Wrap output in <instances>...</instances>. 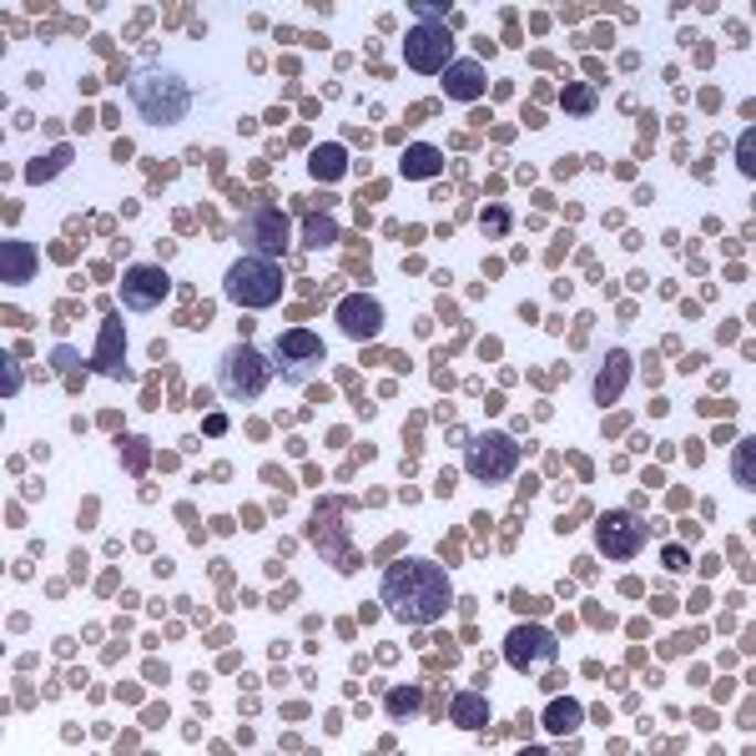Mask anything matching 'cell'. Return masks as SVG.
Listing matches in <instances>:
<instances>
[{
    "instance_id": "19",
    "label": "cell",
    "mask_w": 756,
    "mask_h": 756,
    "mask_svg": "<svg viewBox=\"0 0 756 756\" xmlns=\"http://www.w3.org/2000/svg\"><path fill=\"white\" fill-rule=\"evenodd\" d=\"M580 722H585V711H580V701H570V696H560V701H550V706H545V732H550V736L580 732Z\"/></svg>"
},
{
    "instance_id": "10",
    "label": "cell",
    "mask_w": 756,
    "mask_h": 756,
    "mask_svg": "<svg viewBox=\"0 0 756 756\" xmlns=\"http://www.w3.org/2000/svg\"><path fill=\"white\" fill-rule=\"evenodd\" d=\"M238 238L248 248V258H283L287 242H293V222L267 207V212H252V218L238 222Z\"/></svg>"
},
{
    "instance_id": "13",
    "label": "cell",
    "mask_w": 756,
    "mask_h": 756,
    "mask_svg": "<svg viewBox=\"0 0 756 756\" xmlns=\"http://www.w3.org/2000/svg\"><path fill=\"white\" fill-rule=\"evenodd\" d=\"M338 333H344V338H358V344L378 338V333H384V308H378V298L354 293V298L338 303Z\"/></svg>"
},
{
    "instance_id": "15",
    "label": "cell",
    "mask_w": 756,
    "mask_h": 756,
    "mask_svg": "<svg viewBox=\"0 0 756 756\" xmlns=\"http://www.w3.org/2000/svg\"><path fill=\"white\" fill-rule=\"evenodd\" d=\"M35 267H41V252L31 248V242H6L0 248V283L6 287H25L35 277Z\"/></svg>"
},
{
    "instance_id": "16",
    "label": "cell",
    "mask_w": 756,
    "mask_h": 756,
    "mask_svg": "<svg viewBox=\"0 0 756 756\" xmlns=\"http://www.w3.org/2000/svg\"><path fill=\"white\" fill-rule=\"evenodd\" d=\"M484 92H490V76L480 61H454L444 71V96H454V102H480Z\"/></svg>"
},
{
    "instance_id": "23",
    "label": "cell",
    "mask_w": 756,
    "mask_h": 756,
    "mask_svg": "<svg viewBox=\"0 0 756 756\" xmlns=\"http://www.w3.org/2000/svg\"><path fill=\"white\" fill-rule=\"evenodd\" d=\"M419 706H424L419 686H393V691H389V716H393V722H409V716H413Z\"/></svg>"
},
{
    "instance_id": "17",
    "label": "cell",
    "mask_w": 756,
    "mask_h": 756,
    "mask_svg": "<svg viewBox=\"0 0 756 756\" xmlns=\"http://www.w3.org/2000/svg\"><path fill=\"white\" fill-rule=\"evenodd\" d=\"M449 722H454L459 732H484V726H490V701H484L480 691H459V696L449 701Z\"/></svg>"
},
{
    "instance_id": "22",
    "label": "cell",
    "mask_w": 756,
    "mask_h": 756,
    "mask_svg": "<svg viewBox=\"0 0 756 756\" xmlns=\"http://www.w3.org/2000/svg\"><path fill=\"white\" fill-rule=\"evenodd\" d=\"M147 464H151V444H147V439H132V434H126L122 439V470L126 474H147Z\"/></svg>"
},
{
    "instance_id": "30",
    "label": "cell",
    "mask_w": 756,
    "mask_h": 756,
    "mask_svg": "<svg viewBox=\"0 0 756 756\" xmlns=\"http://www.w3.org/2000/svg\"><path fill=\"white\" fill-rule=\"evenodd\" d=\"M413 15H419V21H439V15H449L444 6H413Z\"/></svg>"
},
{
    "instance_id": "12",
    "label": "cell",
    "mask_w": 756,
    "mask_h": 756,
    "mask_svg": "<svg viewBox=\"0 0 756 756\" xmlns=\"http://www.w3.org/2000/svg\"><path fill=\"white\" fill-rule=\"evenodd\" d=\"M86 364H92L96 374H106V378H132V368H126V323H122V313H106L102 318V344H96V354L86 358Z\"/></svg>"
},
{
    "instance_id": "28",
    "label": "cell",
    "mask_w": 756,
    "mask_h": 756,
    "mask_svg": "<svg viewBox=\"0 0 756 756\" xmlns=\"http://www.w3.org/2000/svg\"><path fill=\"white\" fill-rule=\"evenodd\" d=\"M21 389V368H15V354H6V399Z\"/></svg>"
},
{
    "instance_id": "11",
    "label": "cell",
    "mask_w": 756,
    "mask_h": 756,
    "mask_svg": "<svg viewBox=\"0 0 756 756\" xmlns=\"http://www.w3.org/2000/svg\"><path fill=\"white\" fill-rule=\"evenodd\" d=\"M167 293H172V277H167V267H157V263H141V267H126L122 273V303L132 313L161 308Z\"/></svg>"
},
{
    "instance_id": "2",
    "label": "cell",
    "mask_w": 756,
    "mask_h": 756,
    "mask_svg": "<svg viewBox=\"0 0 756 756\" xmlns=\"http://www.w3.org/2000/svg\"><path fill=\"white\" fill-rule=\"evenodd\" d=\"M126 96H132V112L147 126H182L187 112H192V86L167 66H147L141 76H132Z\"/></svg>"
},
{
    "instance_id": "20",
    "label": "cell",
    "mask_w": 756,
    "mask_h": 756,
    "mask_svg": "<svg viewBox=\"0 0 756 756\" xmlns=\"http://www.w3.org/2000/svg\"><path fill=\"white\" fill-rule=\"evenodd\" d=\"M71 157H76V151H71L66 141H61L56 151H46V157H31V161H25V182H35V187L51 182L56 172H66V167H71Z\"/></svg>"
},
{
    "instance_id": "29",
    "label": "cell",
    "mask_w": 756,
    "mask_h": 756,
    "mask_svg": "<svg viewBox=\"0 0 756 756\" xmlns=\"http://www.w3.org/2000/svg\"><path fill=\"white\" fill-rule=\"evenodd\" d=\"M665 565H671V570H686V565H691V555L681 550V545H671V550H665Z\"/></svg>"
},
{
    "instance_id": "14",
    "label": "cell",
    "mask_w": 756,
    "mask_h": 756,
    "mask_svg": "<svg viewBox=\"0 0 756 756\" xmlns=\"http://www.w3.org/2000/svg\"><path fill=\"white\" fill-rule=\"evenodd\" d=\"M626 384H630V354H626V348H606V354H600V364H596L590 399H596L600 409H610V403L626 393Z\"/></svg>"
},
{
    "instance_id": "4",
    "label": "cell",
    "mask_w": 756,
    "mask_h": 756,
    "mask_svg": "<svg viewBox=\"0 0 756 756\" xmlns=\"http://www.w3.org/2000/svg\"><path fill=\"white\" fill-rule=\"evenodd\" d=\"M222 293H228L238 308H273L283 298V267L273 258H238L222 277Z\"/></svg>"
},
{
    "instance_id": "26",
    "label": "cell",
    "mask_w": 756,
    "mask_h": 756,
    "mask_svg": "<svg viewBox=\"0 0 756 756\" xmlns=\"http://www.w3.org/2000/svg\"><path fill=\"white\" fill-rule=\"evenodd\" d=\"M732 474L742 490H752V439H742V449L732 454Z\"/></svg>"
},
{
    "instance_id": "1",
    "label": "cell",
    "mask_w": 756,
    "mask_h": 756,
    "mask_svg": "<svg viewBox=\"0 0 756 756\" xmlns=\"http://www.w3.org/2000/svg\"><path fill=\"white\" fill-rule=\"evenodd\" d=\"M378 596H384L393 620H403V626H429V620L449 616L454 585H449L444 565H434V560H399V565H389Z\"/></svg>"
},
{
    "instance_id": "27",
    "label": "cell",
    "mask_w": 756,
    "mask_h": 756,
    "mask_svg": "<svg viewBox=\"0 0 756 756\" xmlns=\"http://www.w3.org/2000/svg\"><path fill=\"white\" fill-rule=\"evenodd\" d=\"M480 228L490 232V238H500V232H510V212H504V207H484Z\"/></svg>"
},
{
    "instance_id": "24",
    "label": "cell",
    "mask_w": 756,
    "mask_h": 756,
    "mask_svg": "<svg viewBox=\"0 0 756 756\" xmlns=\"http://www.w3.org/2000/svg\"><path fill=\"white\" fill-rule=\"evenodd\" d=\"M560 106H565L570 116H590V112H596V92H590V86H565V92H560Z\"/></svg>"
},
{
    "instance_id": "21",
    "label": "cell",
    "mask_w": 756,
    "mask_h": 756,
    "mask_svg": "<svg viewBox=\"0 0 756 756\" xmlns=\"http://www.w3.org/2000/svg\"><path fill=\"white\" fill-rule=\"evenodd\" d=\"M439 167H444L439 147H409L403 151V177H409V182H429V177H439Z\"/></svg>"
},
{
    "instance_id": "25",
    "label": "cell",
    "mask_w": 756,
    "mask_h": 756,
    "mask_svg": "<svg viewBox=\"0 0 756 756\" xmlns=\"http://www.w3.org/2000/svg\"><path fill=\"white\" fill-rule=\"evenodd\" d=\"M333 238H338V222L333 218H308V228H303V242H308V248H328Z\"/></svg>"
},
{
    "instance_id": "3",
    "label": "cell",
    "mask_w": 756,
    "mask_h": 756,
    "mask_svg": "<svg viewBox=\"0 0 756 756\" xmlns=\"http://www.w3.org/2000/svg\"><path fill=\"white\" fill-rule=\"evenodd\" d=\"M273 384V364L252 344H228L218 358V389L228 393L232 403H258Z\"/></svg>"
},
{
    "instance_id": "6",
    "label": "cell",
    "mask_w": 756,
    "mask_h": 756,
    "mask_svg": "<svg viewBox=\"0 0 756 756\" xmlns=\"http://www.w3.org/2000/svg\"><path fill=\"white\" fill-rule=\"evenodd\" d=\"M515 470H519V444L510 434H500V429H484V434H474L464 444V474L474 484H504L515 480Z\"/></svg>"
},
{
    "instance_id": "7",
    "label": "cell",
    "mask_w": 756,
    "mask_h": 756,
    "mask_svg": "<svg viewBox=\"0 0 756 756\" xmlns=\"http://www.w3.org/2000/svg\"><path fill=\"white\" fill-rule=\"evenodd\" d=\"M403 66L419 76H444L454 66V31L444 21H419L403 35Z\"/></svg>"
},
{
    "instance_id": "8",
    "label": "cell",
    "mask_w": 756,
    "mask_h": 756,
    "mask_svg": "<svg viewBox=\"0 0 756 756\" xmlns=\"http://www.w3.org/2000/svg\"><path fill=\"white\" fill-rule=\"evenodd\" d=\"M645 539H651V529L630 515V510H606V515L596 519V545L606 560H620V565L636 560V555L645 550Z\"/></svg>"
},
{
    "instance_id": "18",
    "label": "cell",
    "mask_w": 756,
    "mask_h": 756,
    "mask_svg": "<svg viewBox=\"0 0 756 756\" xmlns=\"http://www.w3.org/2000/svg\"><path fill=\"white\" fill-rule=\"evenodd\" d=\"M344 172H348V151L338 147V141H318V147L308 151V177H318V182H338Z\"/></svg>"
},
{
    "instance_id": "9",
    "label": "cell",
    "mask_w": 756,
    "mask_h": 756,
    "mask_svg": "<svg viewBox=\"0 0 756 756\" xmlns=\"http://www.w3.org/2000/svg\"><path fill=\"white\" fill-rule=\"evenodd\" d=\"M555 655H560V641H555V630H545V626H515L510 636H504V661L515 665L519 676H529V671H539V665H550Z\"/></svg>"
},
{
    "instance_id": "5",
    "label": "cell",
    "mask_w": 756,
    "mask_h": 756,
    "mask_svg": "<svg viewBox=\"0 0 756 756\" xmlns=\"http://www.w3.org/2000/svg\"><path fill=\"white\" fill-rule=\"evenodd\" d=\"M267 364H273V374L283 378V384H308V378L328 364V348H323L318 333H308V328H298V323H293L287 333H277V338H273Z\"/></svg>"
}]
</instances>
